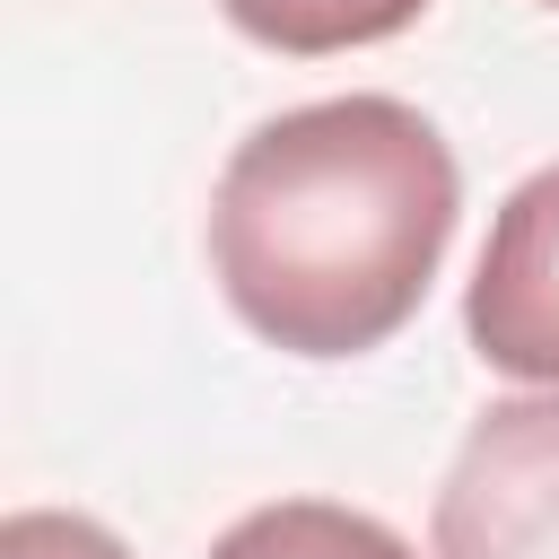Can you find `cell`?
I'll return each instance as SVG.
<instances>
[{
    "label": "cell",
    "instance_id": "cell-6",
    "mask_svg": "<svg viewBox=\"0 0 559 559\" xmlns=\"http://www.w3.org/2000/svg\"><path fill=\"white\" fill-rule=\"evenodd\" d=\"M0 559H131L96 515H70V507H17L0 524Z\"/></svg>",
    "mask_w": 559,
    "mask_h": 559
},
{
    "label": "cell",
    "instance_id": "cell-4",
    "mask_svg": "<svg viewBox=\"0 0 559 559\" xmlns=\"http://www.w3.org/2000/svg\"><path fill=\"white\" fill-rule=\"evenodd\" d=\"M210 559H419L393 524L358 515V507H332V498H271L253 515H236Z\"/></svg>",
    "mask_w": 559,
    "mask_h": 559
},
{
    "label": "cell",
    "instance_id": "cell-7",
    "mask_svg": "<svg viewBox=\"0 0 559 559\" xmlns=\"http://www.w3.org/2000/svg\"><path fill=\"white\" fill-rule=\"evenodd\" d=\"M542 9H559V0H542Z\"/></svg>",
    "mask_w": 559,
    "mask_h": 559
},
{
    "label": "cell",
    "instance_id": "cell-3",
    "mask_svg": "<svg viewBox=\"0 0 559 559\" xmlns=\"http://www.w3.org/2000/svg\"><path fill=\"white\" fill-rule=\"evenodd\" d=\"M463 332L480 367L559 393V166L524 175L498 201L489 245L463 288Z\"/></svg>",
    "mask_w": 559,
    "mask_h": 559
},
{
    "label": "cell",
    "instance_id": "cell-5",
    "mask_svg": "<svg viewBox=\"0 0 559 559\" xmlns=\"http://www.w3.org/2000/svg\"><path fill=\"white\" fill-rule=\"evenodd\" d=\"M236 35L288 52V61H323V52H358L402 35L428 0H218Z\"/></svg>",
    "mask_w": 559,
    "mask_h": 559
},
{
    "label": "cell",
    "instance_id": "cell-1",
    "mask_svg": "<svg viewBox=\"0 0 559 559\" xmlns=\"http://www.w3.org/2000/svg\"><path fill=\"white\" fill-rule=\"evenodd\" d=\"M463 218L445 131L402 96H323L236 140L210 192V271L288 358L384 349Z\"/></svg>",
    "mask_w": 559,
    "mask_h": 559
},
{
    "label": "cell",
    "instance_id": "cell-2",
    "mask_svg": "<svg viewBox=\"0 0 559 559\" xmlns=\"http://www.w3.org/2000/svg\"><path fill=\"white\" fill-rule=\"evenodd\" d=\"M437 559H559V393L489 402L428 515Z\"/></svg>",
    "mask_w": 559,
    "mask_h": 559
}]
</instances>
